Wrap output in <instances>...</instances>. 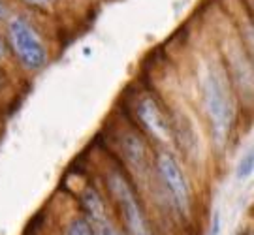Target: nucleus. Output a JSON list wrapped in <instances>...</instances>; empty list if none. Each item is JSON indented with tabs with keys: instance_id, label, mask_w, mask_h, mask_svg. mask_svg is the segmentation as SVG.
Listing matches in <instances>:
<instances>
[{
	"instance_id": "obj_4",
	"label": "nucleus",
	"mask_w": 254,
	"mask_h": 235,
	"mask_svg": "<svg viewBox=\"0 0 254 235\" xmlns=\"http://www.w3.org/2000/svg\"><path fill=\"white\" fill-rule=\"evenodd\" d=\"M154 170L158 173L164 188L168 190L172 201L175 203V207L181 213H189L192 205V194L185 172L179 166V160L170 151L162 149L154 158Z\"/></svg>"
},
{
	"instance_id": "obj_12",
	"label": "nucleus",
	"mask_w": 254,
	"mask_h": 235,
	"mask_svg": "<svg viewBox=\"0 0 254 235\" xmlns=\"http://www.w3.org/2000/svg\"><path fill=\"white\" fill-rule=\"evenodd\" d=\"M11 19V9L6 4V0H0V23H8Z\"/></svg>"
},
{
	"instance_id": "obj_10",
	"label": "nucleus",
	"mask_w": 254,
	"mask_h": 235,
	"mask_svg": "<svg viewBox=\"0 0 254 235\" xmlns=\"http://www.w3.org/2000/svg\"><path fill=\"white\" fill-rule=\"evenodd\" d=\"M91 224L94 226V234L96 235H123L117 228H115V224L109 220V217L91 220Z\"/></svg>"
},
{
	"instance_id": "obj_6",
	"label": "nucleus",
	"mask_w": 254,
	"mask_h": 235,
	"mask_svg": "<svg viewBox=\"0 0 254 235\" xmlns=\"http://www.w3.org/2000/svg\"><path fill=\"white\" fill-rule=\"evenodd\" d=\"M123 134L119 136V143H121V151L123 156L132 168L136 170H143L149 166V151H147V143L143 137L137 134L136 130H121Z\"/></svg>"
},
{
	"instance_id": "obj_2",
	"label": "nucleus",
	"mask_w": 254,
	"mask_h": 235,
	"mask_svg": "<svg viewBox=\"0 0 254 235\" xmlns=\"http://www.w3.org/2000/svg\"><path fill=\"white\" fill-rule=\"evenodd\" d=\"M109 196L117 205L123 224L128 235H153L151 224L145 217V211L137 201V196L132 184L119 170H111L106 177Z\"/></svg>"
},
{
	"instance_id": "obj_5",
	"label": "nucleus",
	"mask_w": 254,
	"mask_h": 235,
	"mask_svg": "<svg viewBox=\"0 0 254 235\" xmlns=\"http://www.w3.org/2000/svg\"><path fill=\"white\" fill-rule=\"evenodd\" d=\"M136 117L145 128V132L158 143H172V122L162 113L153 96H143L136 102Z\"/></svg>"
},
{
	"instance_id": "obj_3",
	"label": "nucleus",
	"mask_w": 254,
	"mask_h": 235,
	"mask_svg": "<svg viewBox=\"0 0 254 235\" xmlns=\"http://www.w3.org/2000/svg\"><path fill=\"white\" fill-rule=\"evenodd\" d=\"M203 106L211 122L213 139L218 147H222L232 126V104L224 87V79L215 72H209L203 83Z\"/></svg>"
},
{
	"instance_id": "obj_11",
	"label": "nucleus",
	"mask_w": 254,
	"mask_h": 235,
	"mask_svg": "<svg viewBox=\"0 0 254 235\" xmlns=\"http://www.w3.org/2000/svg\"><path fill=\"white\" fill-rule=\"evenodd\" d=\"M23 6L32 9H40V11H46V9H51L57 4V0H19Z\"/></svg>"
},
{
	"instance_id": "obj_1",
	"label": "nucleus",
	"mask_w": 254,
	"mask_h": 235,
	"mask_svg": "<svg viewBox=\"0 0 254 235\" xmlns=\"http://www.w3.org/2000/svg\"><path fill=\"white\" fill-rule=\"evenodd\" d=\"M6 44L28 72H40L49 60V53L42 36L25 17H11L6 23Z\"/></svg>"
},
{
	"instance_id": "obj_14",
	"label": "nucleus",
	"mask_w": 254,
	"mask_h": 235,
	"mask_svg": "<svg viewBox=\"0 0 254 235\" xmlns=\"http://www.w3.org/2000/svg\"><path fill=\"white\" fill-rule=\"evenodd\" d=\"M218 232H220V215L215 213L213 215V230H211V235H218Z\"/></svg>"
},
{
	"instance_id": "obj_9",
	"label": "nucleus",
	"mask_w": 254,
	"mask_h": 235,
	"mask_svg": "<svg viewBox=\"0 0 254 235\" xmlns=\"http://www.w3.org/2000/svg\"><path fill=\"white\" fill-rule=\"evenodd\" d=\"M254 172V154L253 151H247V154L243 158H239V162H237V168H236V177L239 181H245L249 179Z\"/></svg>"
},
{
	"instance_id": "obj_15",
	"label": "nucleus",
	"mask_w": 254,
	"mask_h": 235,
	"mask_svg": "<svg viewBox=\"0 0 254 235\" xmlns=\"http://www.w3.org/2000/svg\"><path fill=\"white\" fill-rule=\"evenodd\" d=\"M8 87V75H6V72H4V68L0 66V94H2V91Z\"/></svg>"
},
{
	"instance_id": "obj_13",
	"label": "nucleus",
	"mask_w": 254,
	"mask_h": 235,
	"mask_svg": "<svg viewBox=\"0 0 254 235\" xmlns=\"http://www.w3.org/2000/svg\"><path fill=\"white\" fill-rule=\"evenodd\" d=\"M8 51L9 49H8V44H6V38L0 34V62L8 57Z\"/></svg>"
},
{
	"instance_id": "obj_7",
	"label": "nucleus",
	"mask_w": 254,
	"mask_h": 235,
	"mask_svg": "<svg viewBox=\"0 0 254 235\" xmlns=\"http://www.w3.org/2000/svg\"><path fill=\"white\" fill-rule=\"evenodd\" d=\"M81 207L85 211V217L89 218V220L108 217L104 199H102V196L94 188H85L81 192Z\"/></svg>"
},
{
	"instance_id": "obj_8",
	"label": "nucleus",
	"mask_w": 254,
	"mask_h": 235,
	"mask_svg": "<svg viewBox=\"0 0 254 235\" xmlns=\"http://www.w3.org/2000/svg\"><path fill=\"white\" fill-rule=\"evenodd\" d=\"M64 235H96V234H94V226L91 224L89 218L75 217L66 224Z\"/></svg>"
}]
</instances>
